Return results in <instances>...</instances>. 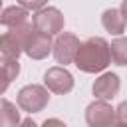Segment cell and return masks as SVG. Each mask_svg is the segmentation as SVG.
<instances>
[{
    "label": "cell",
    "mask_w": 127,
    "mask_h": 127,
    "mask_svg": "<svg viewBox=\"0 0 127 127\" xmlns=\"http://www.w3.org/2000/svg\"><path fill=\"white\" fill-rule=\"evenodd\" d=\"M75 67L85 73H99L111 64V44L107 40L93 36L81 42L77 56H75Z\"/></svg>",
    "instance_id": "cell-1"
},
{
    "label": "cell",
    "mask_w": 127,
    "mask_h": 127,
    "mask_svg": "<svg viewBox=\"0 0 127 127\" xmlns=\"http://www.w3.org/2000/svg\"><path fill=\"white\" fill-rule=\"evenodd\" d=\"M18 107L22 111H28V113H40L48 101H50V89L46 85H38V83H30V85H24L20 91H18Z\"/></svg>",
    "instance_id": "cell-2"
},
{
    "label": "cell",
    "mask_w": 127,
    "mask_h": 127,
    "mask_svg": "<svg viewBox=\"0 0 127 127\" xmlns=\"http://www.w3.org/2000/svg\"><path fill=\"white\" fill-rule=\"evenodd\" d=\"M34 28L48 36H60L64 30V14L56 6H46L32 16Z\"/></svg>",
    "instance_id": "cell-3"
},
{
    "label": "cell",
    "mask_w": 127,
    "mask_h": 127,
    "mask_svg": "<svg viewBox=\"0 0 127 127\" xmlns=\"http://www.w3.org/2000/svg\"><path fill=\"white\" fill-rule=\"evenodd\" d=\"M117 121L115 117V109L107 103V101H93L87 105L85 109V123L87 127H111Z\"/></svg>",
    "instance_id": "cell-4"
},
{
    "label": "cell",
    "mask_w": 127,
    "mask_h": 127,
    "mask_svg": "<svg viewBox=\"0 0 127 127\" xmlns=\"http://www.w3.org/2000/svg\"><path fill=\"white\" fill-rule=\"evenodd\" d=\"M81 42L75 34H69V32H62L56 42H54V58L58 64H71L75 62V56H77V50H79Z\"/></svg>",
    "instance_id": "cell-5"
},
{
    "label": "cell",
    "mask_w": 127,
    "mask_h": 127,
    "mask_svg": "<svg viewBox=\"0 0 127 127\" xmlns=\"http://www.w3.org/2000/svg\"><path fill=\"white\" fill-rule=\"evenodd\" d=\"M44 85L50 91L64 95V93H69L73 89V75L62 65H54L44 73Z\"/></svg>",
    "instance_id": "cell-6"
},
{
    "label": "cell",
    "mask_w": 127,
    "mask_h": 127,
    "mask_svg": "<svg viewBox=\"0 0 127 127\" xmlns=\"http://www.w3.org/2000/svg\"><path fill=\"white\" fill-rule=\"evenodd\" d=\"M50 52H54L52 36L34 30L30 34V38L26 40V44H24V54L32 60H44V58H48Z\"/></svg>",
    "instance_id": "cell-7"
},
{
    "label": "cell",
    "mask_w": 127,
    "mask_h": 127,
    "mask_svg": "<svg viewBox=\"0 0 127 127\" xmlns=\"http://www.w3.org/2000/svg\"><path fill=\"white\" fill-rule=\"evenodd\" d=\"M119 87H121L119 75L111 73V71H105L93 81V95L101 101H109L119 93Z\"/></svg>",
    "instance_id": "cell-8"
},
{
    "label": "cell",
    "mask_w": 127,
    "mask_h": 127,
    "mask_svg": "<svg viewBox=\"0 0 127 127\" xmlns=\"http://www.w3.org/2000/svg\"><path fill=\"white\" fill-rule=\"evenodd\" d=\"M101 24L103 28L113 34V36H119L125 32V26H127V20L121 12V8H107L103 14H101Z\"/></svg>",
    "instance_id": "cell-9"
},
{
    "label": "cell",
    "mask_w": 127,
    "mask_h": 127,
    "mask_svg": "<svg viewBox=\"0 0 127 127\" xmlns=\"http://www.w3.org/2000/svg\"><path fill=\"white\" fill-rule=\"evenodd\" d=\"M32 22L30 20V10L22 8V6H8L4 8L2 12V24L6 30H12V28H18V26H24Z\"/></svg>",
    "instance_id": "cell-10"
},
{
    "label": "cell",
    "mask_w": 127,
    "mask_h": 127,
    "mask_svg": "<svg viewBox=\"0 0 127 127\" xmlns=\"http://www.w3.org/2000/svg\"><path fill=\"white\" fill-rule=\"evenodd\" d=\"M22 52H24L22 44L10 32H4L2 38H0V54H2V60H18Z\"/></svg>",
    "instance_id": "cell-11"
},
{
    "label": "cell",
    "mask_w": 127,
    "mask_h": 127,
    "mask_svg": "<svg viewBox=\"0 0 127 127\" xmlns=\"http://www.w3.org/2000/svg\"><path fill=\"white\" fill-rule=\"evenodd\" d=\"M20 111L6 97L0 101V127H20Z\"/></svg>",
    "instance_id": "cell-12"
},
{
    "label": "cell",
    "mask_w": 127,
    "mask_h": 127,
    "mask_svg": "<svg viewBox=\"0 0 127 127\" xmlns=\"http://www.w3.org/2000/svg\"><path fill=\"white\" fill-rule=\"evenodd\" d=\"M20 64L18 60H2V91L8 89V85L18 77Z\"/></svg>",
    "instance_id": "cell-13"
},
{
    "label": "cell",
    "mask_w": 127,
    "mask_h": 127,
    "mask_svg": "<svg viewBox=\"0 0 127 127\" xmlns=\"http://www.w3.org/2000/svg\"><path fill=\"white\" fill-rule=\"evenodd\" d=\"M111 62L115 65H127V38H115L111 42Z\"/></svg>",
    "instance_id": "cell-14"
},
{
    "label": "cell",
    "mask_w": 127,
    "mask_h": 127,
    "mask_svg": "<svg viewBox=\"0 0 127 127\" xmlns=\"http://www.w3.org/2000/svg\"><path fill=\"white\" fill-rule=\"evenodd\" d=\"M22 8L30 10V12H40L42 8H46V2L48 0H18Z\"/></svg>",
    "instance_id": "cell-15"
},
{
    "label": "cell",
    "mask_w": 127,
    "mask_h": 127,
    "mask_svg": "<svg viewBox=\"0 0 127 127\" xmlns=\"http://www.w3.org/2000/svg\"><path fill=\"white\" fill-rule=\"evenodd\" d=\"M115 117H117V121L127 123V101H123V103L117 105V109H115Z\"/></svg>",
    "instance_id": "cell-16"
},
{
    "label": "cell",
    "mask_w": 127,
    "mask_h": 127,
    "mask_svg": "<svg viewBox=\"0 0 127 127\" xmlns=\"http://www.w3.org/2000/svg\"><path fill=\"white\" fill-rule=\"evenodd\" d=\"M42 127H67V125H65L64 121H60V119H56V117H52V119H46Z\"/></svg>",
    "instance_id": "cell-17"
},
{
    "label": "cell",
    "mask_w": 127,
    "mask_h": 127,
    "mask_svg": "<svg viewBox=\"0 0 127 127\" xmlns=\"http://www.w3.org/2000/svg\"><path fill=\"white\" fill-rule=\"evenodd\" d=\"M20 127H38V123L32 121V119H24V121L20 123Z\"/></svg>",
    "instance_id": "cell-18"
},
{
    "label": "cell",
    "mask_w": 127,
    "mask_h": 127,
    "mask_svg": "<svg viewBox=\"0 0 127 127\" xmlns=\"http://www.w3.org/2000/svg\"><path fill=\"white\" fill-rule=\"evenodd\" d=\"M121 12H123V16H125V20H127V0L121 2Z\"/></svg>",
    "instance_id": "cell-19"
},
{
    "label": "cell",
    "mask_w": 127,
    "mask_h": 127,
    "mask_svg": "<svg viewBox=\"0 0 127 127\" xmlns=\"http://www.w3.org/2000/svg\"><path fill=\"white\" fill-rule=\"evenodd\" d=\"M111 127H127V123H121V121H115Z\"/></svg>",
    "instance_id": "cell-20"
}]
</instances>
